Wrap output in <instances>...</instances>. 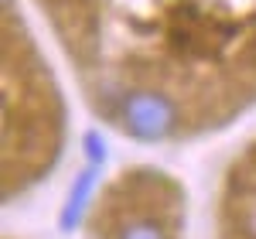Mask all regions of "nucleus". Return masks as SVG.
<instances>
[{"label": "nucleus", "mask_w": 256, "mask_h": 239, "mask_svg": "<svg viewBox=\"0 0 256 239\" xmlns=\"http://www.w3.org/2000/svg\"><path fill=\"white\" fill-rule=\"evenodd\" d=\"M96 188V171H82L76 184H72V195L65 202V216H62V229H76L86 216V205H89V195Z\"/></svg>", "instance_id": "2"}, {"label": "nucleus", "mask_w": 256, "mask_h": 239, "mask_svg": "<svg viewBox=\"0 0 256 239\" xmlns=\"http://www.w3.org/2000/svg\"><path fill=\"white\" fill-rule=\"evenodd\" d=\"M116 239H171L164 222L154 219V216H140V219H130L120 226Z\"/></svg>", "instance_id": "3"}, {"label": "nucleus", "mask_w": 256, "mask_h": 239, "mask_svg": "<svg viewBox=\"0 0 256 239\" xmlns=\"http://www.w3.org/2000/svg\"><path fill=\"white\" fill-rule=\"evenodd\" d=\"M79 48L110 24L126 31L123 62L96 86L106 116L123 102L168 106L181 130L198 106L256 92V0H52Z\"/></svg>", "instance_id": "1"}]
</instances>
